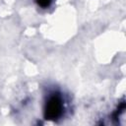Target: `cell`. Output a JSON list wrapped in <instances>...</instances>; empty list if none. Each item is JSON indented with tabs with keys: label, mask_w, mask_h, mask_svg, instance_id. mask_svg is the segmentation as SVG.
<instances>
[{
	"label": "cell",
	"mask_w": 126,
	"mask_h": 126,
	"mask_svg": "<svg viewBox=\"0 0 126 126\" xmlns=\"http://www.w3.org/2000/svg\"><path fill=\"white\" fill-rule=\"evenodd\" d=\"M63 113V100L58 94L51 95L45 103L44 118L47 120H56Z\"/></svg>",
	"instance_id": "6da1fadb"
},
{
	"label": "cell",
	"mask_w": 126,
	"mask_h": 126,
	"mask_svg": "<svg viewBox=\"0 0 126 126\" xmlns=\"http://www.w3.org/2000/svg\"><path fill=\"white\" fill-rule=\"evenodd\" d=\"M36 1V4L38 6H40L41 8H47L50 6L52 0H35Z\"/></svg>",
	"instance_id": "7a4b0ae2"
}]
</instances>
